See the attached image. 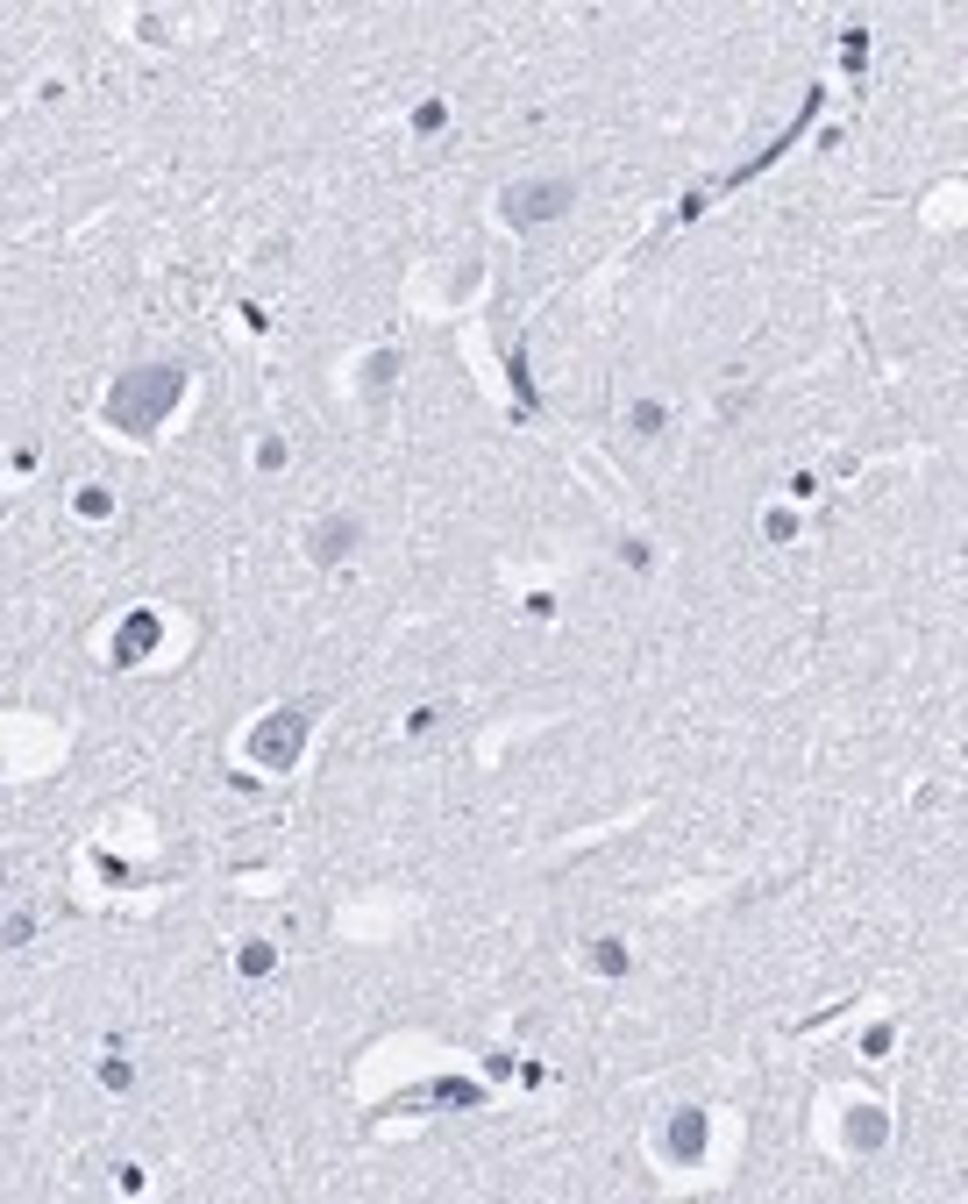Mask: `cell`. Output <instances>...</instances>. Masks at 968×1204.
Here are the masks:
<instances>
[{
  "mask_svg": "<svg viewBox=\"0 0 968 1204\" xmlns=\"http://www.w3.org/2000/svg\"><path fill=\"white\" fill-rule=\"evenodd\" d=\"M178 399H186V371L178 364H143V371H129V379H114L108 420L121 435H157Z\"/></svg>",
  "mask_w": 968,
  "mask_h": 1204,
  "instance_id": "cell-1",
  "label": "cell"
},
{
  "mask_svg": "<svg viewBox=\"0 0 968 1204\" xmlns=\"http://www.w3.org/2000/svg\"><path fill=\"white\" fill-rule=\"evenodd\" d=\"M570 200H578V178H527V186L498 193V207H506L513 229H541V221H556Z\"/></svg>",
  "mask_w": 968,
  "mask_h": 1204,
  "instance_id": "cell-2",
  "label": "cell"
},
{
  "mask_svg": "<svg viewBox=\"0 0 968 1204\" xmlns=\"http://www.w3.org/2000/svg\"><path fill=\"white\" fill-rule=\"evenodd\" d=\"M299 742H307V720H299V713H271L264 727L250 734V756L264 763V770H293Z\"/></svg>",
  "mask_w": 968,
  "mask_h": 1204,
  "instance_id": "cell-3",
  "label": "cell"
},
{
  "mask_svg": "<svg viewBox=\"0 0 968 1204\" xmlns=\"http://www.w3.org/2000/svg\"><path fill=\"white\" fill-rule=\"evenodd\" d=\"M356 521H321V528H314V556H321V563H342V556L356 549Z\"/></svg>",
  "mask_w": 968,
  "mask_h": 1204,
  "instance_id": "cell-4",
  "label": "cell"
},
{
  "mask_svg": "<svg viewBox=\"0 0 968 1204\" xmlns=\"http://www.w3.org/2000/svg\"><path fill=\"white\" fill-rule=\"evenodd\" d=\"M150 642H157V613H135V621L121 627V642H114V664H135Z\"/></svg>",
  "mask_w": 968,
  "mask_h": 1204,
  "instance_id": "cell-5",
  "label": "cell"
},
{
  "mask_svg": "<svg viewBox=\"0 0 968 1204\" xmlns=\"http://www.w3.org/2000/svg\"><path fill=\"white\" fill-rule=\"evenodd\" d=\"M670 1148L684 1154V1162H698V1154H705V1119H698V1112H684V1119L670 1126Z\"/></svg>",
  "mask_w": 968,
  "mask_h": 1204,
  "instance_id": "cell-6",
  "label": "cell"
},
{
  "mask_svg": "<svg viewBox=\"0 0 968 1204\" xmlns=\"http://www.w3.org/2000/svg\"><path fill=\"white\" fill-rule=\"evenodd\" d=\"M883 1134H890L883 1112H869V1105H861L855 1119H847V1148H883Z\"/></svg>",
  "mask_w": 968,
  "mask_h": 1204,
  "instance_id": "cell-7",
  "label": "cell"
},
{
  "mask_svg": "<svg viewBox=\"0 0 968 1204\" xmlns=\"http://www.w3.org/2000/svg\"><path fill=\"white\" fill-rule=\"evenodd\" d=\"M428 1097H435V1105H471V1097H477V1091H471V1083H435V1091H428Z\"/></svg>",
  "mask_w": 968,
  "mask_h": 1204,
  "instance_id": "cell-8",
  "label": "cell"
},
{
  "mask_svg": "<svg viewBox=\"0 0 968 1204\" xmlns=\"http://www.w3.org/2000/svg\"><path fill=\"white\" fill-rule=\"evenodd\" d=\"M242 970L264 976V970H271V948H264V941H250V948H242Z\"/></svg>",
  "mask_w": 968,
  "mask_h": 1204,
  "instance_id": "cell-9",
  "label": "cell"
},
{
  "mask_svg": "<svg viewBox=\"0 0 968 1204\" xmlns=\"http://www.w3.org/2000/svg\"><path fill=\"white\" fill-rule=\"evenodd\" d=\"M592 962H598V970H605V976H619V970H627V955H619V948H613V941H598V955H592Z\"/></svg>",
  "mask_w": 968,
  "mask_h": 1204,
  "instance_id": "cell-10",
  "label": "cell"
}]
</instances>
